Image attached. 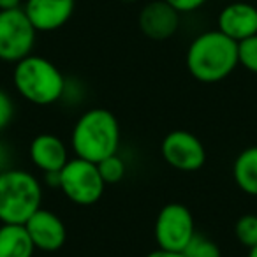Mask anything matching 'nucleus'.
<instances>
[{"label":"nucleus","instance_id":"f257e3e1","mask_svg":"<svg viewBox=\"0 0 257 257\" xmlns=\"http://www.w3.org/2000/svg\"><path fill=\"white\" fill-rule=\"evenodd\" d=\"M185 64L194 79L218 83L238 65V43L218 30H206L189 44Z\"/></svg>","mask_w":257,"mask_h":257},{"label":"nucleus","instance_id":"f03ea898","mask_svg":"<svg viewBox=\"0 0 257 257\" xmlns=\"http://www.w3.org/2000/svg\"><path fill=\"white\" fill-rule=\"evenodd\" d=\"M71 147L76 157L93 164L118 154L120 125L116 116L104 107L86 109L74 123Z\"/></svg>","mask_w":257,"mask_h":257},{"label":"nucleus","instance_id":"7ed1b4c3","mask_svg":"<svg viewBox=\"0 0 257 257\" xmlns=\"http://www.w3.org/2000/svg\"><path fill=\"white\" fill-rule=\"evenodd\" d=\"M13 83L25 100L36 106H51L64 99L65 78L51 60L29 55L15 64Z\"/></svg>","mask_w":257,"mask_h":257},{"label":"nucleus","instance_id":"20e7f679","mask_svg":"<svg viewBox=\"0 0 257 257\" xmlns=\"http://www.w3.org/2000/svg\"><path fill=\"white\" fill-rule=\"evenodd\" d=\"M43 203V183L30 171L11 168L0 173V222L22 224L36 213Z\"/></svg>","mask_w":257,"mask_h":257},{"label":"nucleus","instance_id":"39448f33","mask_svg":"<svg viewBox=\"0 0 257 257\" xmlns=\"http://www.w3.org/2000/svg\"><path fill=\"white\" fill-rule=\"evenodd\" d=\"M106 189L97 164L72 157L60 171V190L71 203L92 206L99 203Z\"/></svg>","mask_w":257,"mask_h":257},{"label":"nucleus","instance_id":"423d86ee","mask_svg":"<svg viewBox=\"0 0 257 257\" xmlns=\"http://www.w3.org/2000/svg\"><path fill=\"white\" fill-rule=\"evenodd\" d=\"M36 34L23 8L0 11V60L18 64L32 55Z\"/></svg>","mask_w":257,"mask_h":257},{"label":"nucleus","instance_id":"0eeeda50","mask_svg":"<svg viewBox=\"0 0 257 257\" xmlns=\"http://www.w3.org/2000/svg\"><path fill=\"white\" fill-rule=\"evenodd\" d=\"M154 234L157 248L183 252L196 234L192 211L182 203H168L157 213Z\"/></svg>","mask_w":257,"mask_h":257},{"label":"nucleus","instance_id":"6e6552de","mask_svg":"<svg viewBox=\"0 0 257 257\" xmlns=\"http://www.w3.org/2000/svg\"><path fill=\"white\" fill-rule=\"evenodd\" d=\"M161 154L171 168L185 173L199 171L206 162L204 145L196 134L183 128H176L166 134L161 143Z\"/></svg>","mask_w":257,"mask_h":257},{"label":"nucleus","instance_id":"1a4fd4ad","mask_svg":"<svg viewBox=\"0 0 257 257\" xmlns=\"http://www.w3.org/2000/svg\"><path fill=\"white\" fill-rule=\"evenodd\" d=\"M25 229L36 250H43V252H57L65 245V239H67V229L64 220L46 208H39L25 222Z\"/></svg>","mask_w":257,"mask_h":257},{"label":"nucleus","instance_id":"9d476101","mask_svg":"<svg viewBox=\"0 0 257 257\" xmlns=\"http://www.w3.org/2000/svg\"><path fill=\"white\" fill-rule=\"evenodd\" d=\"M217 30L236 43L257 36V8L246 0H231L218 13Z\"/></svg>","mask_w":257,"mask_h":257},{"label":"nucleus","instance_id":"9b49d317","mask_svg":"<svg viewBox=\"0 0 257 257\" xmlns=\"http://www.w3.org/2000/svg\"><path fill=\"white\" fill-rule=\"evenodd\" d=\"M138 25L148 39L166 41L178 32L180 13L164 0H152L140 11Z\"/></svg>","mask_w":257,"mask_h":257},{"label":"nucleus","instance_id":"f8f14e48","mask_svg":"<svg viewBox=\"0 0 257 257\" xmlns=\"http://www.w3.org/2000/svg\"><path fill=\"white\" fill-rule=\"evenodd\" d=\"M22 8L37 32H53L72 18L76 0H25Z\"/></svg>","mask_w":257,"mask_h":257},{"label":"nucleus","instance_id":"ddd939ff","mask_svg":"<svg viewBox=\"0 0 257 257\" xmlns=\"http://www.w3.org/2000/svg\"><path fill=\"white\" fill-rule=\"evenodd\" d=\"M29 155L32 164L43 173L62 171L69 162V150L58 136L43 133L36 136L30 143Z\"/></svg>","mask_w":257,"mask_h":257},{"label":"nucleus","instance_id":"4468645a","mask_svg":"<svg viewBox=\"0 0 257 257\" xmlns=\"http://www.w3.org/2000/svg\"><path fill=\"white\" fill-rule=\"evenodd\" d=\"M36 246L22 224L0 225V257H34Z\"/></svg>","mask_w":257,"mask_h":257},{"label":"nucleus","instance_id":"2eb2a0df","mask_svg":"<svg viewBox=\"0 0 257 257\" xmlns=\"http://www.w3.org/2000/svg\"><path fill=\"white\" fill-rule=\"evenodd\" d=\"M232 178L241 192L257 197V147H248L236 155Z\"/></svg>","mask_w":257,"mask_h":257},{"label":"nucleus","instance_id":"dca6fc26","mask_svg":"<svg viewBox=\"0 0 257 257\" xmlns=\"http://www.w3.org/2000/svg\"><path fill=\"white\" fill-rule=\"evenodd\" d=\"M234 236L239 245L252 248L257 245V215L245 213L236 220L234 224Z\"/></svg>","mask_w":257,"mask_h":257},{"label":"nucleus","instance_id":"f3484780","mask_svg":"<svg viewBox=\"0 0 257 257\" xmlns=\"http://www.w3.org/2000/svg\"><path fill=\"white\" fill-rule=\"evenodd\" d=\"M183 253H185V257H222L217 243L201 232L194 234V238L183 250Z\"/></svg>","mask_w":257,"mask_h":257},{"label":"nucleus","instance_id":"a211bd4d","mask_svg":"<svg viewBox=\"0 0 257 257\" xmlns=\"http://www.w3.org/2000/svg\"><path fill=\"white\" fill-rule=\"evenodd\" d=\"M97 169H99L100 176H102L104 183L106 185H114V183L121 182L127 173V168H125V162L121 157H118V154L111 155V157L104 159L97 164Z\"/></svg>","mask_w":257,"mask_h":257},{"label":"nucleus","instance_id":"6ab92c4d","mask_svg":"<svg viewBox=\"0 0 257 257\" xmlns=\"http://www.w3.org/2000/svg\"><path fill=\"white\" fill-rule=\"evenodd\" d=\"M238 65L257 74V36L238 43Z\"/></svg>","mask_w":257,"mask_h":257},{"label":"nucleus","instance_id":"aec40b11","mask_svg":"<svg viewBox=\"0 0 257 257\" xmlns=\"http://www.w3.org/2000/svg\"><path fill=\"white\" fill-rule=\"evenodd\" d=\"M15 116V102L6 90L0 88V133H4Z\"/></svg>","mask_w":257,"mask_h":257},{"label":"nucleus","instance_id":"412c9836","mask_svg":"<svg viewBox=\"0 0 257 257\" xmlns=\"http://www.w3.org/2000/svg\"><path fill=\"white\" fill-rule=\"evenodd\" d=\"M168 2L171 8H175L176 11L182 15V13H194L197 9H201L208 0H164Z\"/></svg>","mask_w":257,"mask_h":257},{"label":"nucleus","instance_id":"4be33fe9","mask_svg":"<svg viewBox=\"0 0 257 257\" xmlns=\"http://www.w3.org/2000/svg\"><path fill=\"white\" fill-rule=\"evenodd\" d=\"M13 154H11V148L4 143V141H0V173L2 171H8L11 169V161H13Z\"/></svg>","mask_w":257,"mask_h":257},{"label":"nucleus","instance_id":"5701e85b","mask_svg":"<svg viewBox=\"0 0 257 257\" xmlns=\"http://www.w3.org/2000/svg\"><path fill=\"white\" fill-rule=\"evenodd\" d=\"M44 178L43 182L46 183V187L50 189H60V171H50V173H43Z\"/></svg>","mask_w":257,"mask_h":257},{"label":"nucleus","instance_id":"b1692460","mask_svg":"<svg viewBox=\"0 0 257 257\" xmlns=\"http://www.w3.org/2000/svg\"><path fill=\"white\" fill-rule=\"evenodd\" d=\"M145 257H185L183 252H173V250H162V248H157L154 252H150L148 255Z\"/></svg>","mask_w":257,"mask_h":257},{"label":"nucleus","instance_id":"393cba45","mask_svg":"<svg viewBox=\"0 0 257 257\" xmlns=\"http://www.w3.org/2000/svg\"><path fill=\"white\" fill-rule=\"evenodd\" d=\"M22 2H23V0H0V11L22 8Z\"/></svg>","mask_w":257,"mask_h":257},{"label":"nucleus","instance_id":"a878e982","mask_svg":"<svg viewBox=\"0 0 257 257\" xmlns=\"http://www.w3.org/2000/svg\"><path fill=\"white\" fill-rule=\"evenodd\" d=\"M246 257H257V245L252 246V248H248V255Z\"/></svg>","mask_w":257,"mask_h":257},{"label":"nucleus","instance_id":"bb28decb","mask_svg":"<svg viewBox=\"0 0 257 257\" xmlns=\"http://www.w3.org/2000/svg\"><path fill=\"white\" fill-rule=\"evenodd\" d=\"M120 2H123V4H136L140 0H120Z\"/></svg>","mask_w":257,"mask_h":257}]
</instances>
